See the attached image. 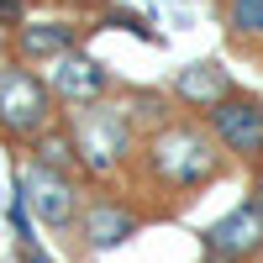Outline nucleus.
<instances>
[{"instance_id": "nucleus-9", "label": "nucleus", "mask_w": 263, "mask_h": 263, "mask_svg": "<svg viewBox=\"0 0 263 263\" xmlns=\"http://www.w3.org/2000/svg\"><path fill=\"white\" fill-rule=\"evenodd\" d=\"M137 227H142V211H132L126 200H111V195L90 200L84 216H79V232H84V248H90V253L121 248L126 237H137Z\"/></svg>"}, {"instance_id": "nucleus-7", "label": "nucleus", "mask_w": 263, "mask_h": 263, "mask_svg": "<svg viewBox=\"0 0 263 263\" xmlns=\"http://www.w3.org/2000/svg\"><path fill=\"white\" fill-rule=\"evenodd\" d=\"M53 95H58V105H69V111H79V105H100L105 95H111V69L95 58V53H84V48H74V53H63L58 63H53Z\"/></svg>"}, {"instance_id": "nucleus-1", "label": "nucleus", "mask_w": 263, "mask_h": 263, "mask_svg": "<svg viewBox=\"0 0 263 263\" xmlns=\"http://www.w3.org/2000/svg\"><path fill=\"white\" fill-rule=\"evenodd\" d=\"M137 163H142L153 190H163V195H195V190H205V184L221 179L227 147L211 137L205 121H179V116H174V121L153 126L142 137Z\"/></svg>"}, {"instance_id": "nucleus-5", "label": "nucleus", "mask_w": 263, "mask_h": 263, "mask_svg": "<svg viewBox=\"0 0 263 263\" xmlns=\"http://www.w3.org/2000/svg\"><path fill=\"white\" fill-rule=\"evenodd\" d=\"M200 121L211 126V137L227 147V158L258 163V153H263V95L232 90L221 105H211V111H205Z\"/></svg>"}, {"instance_id": "nucleus-4", "label": "nucleus", "mask_w": 263, "mask_h": 263, "mask_svg": "<svg viewBox=\"0 0 263 263\" xmlns=\"http://www.w3.org/2000/svg\"><path fill=\"white\" fill-rule=\"evenodd\" d=\"M16 200L27 205L42 227H53V232H63V227H74L79 221V174H63V168H48V163H27L21 168V179H16Z\"/></svg>"}, {"instance_id": "nucleus-8", "label": "nucleus", "mask_w": 263, "mask_h": 263, "mask_svg": "<svg viewBox=\"0 0 263 263\" xmlns=\"http://www.w3.org/2000/svg\"><path fill=\"white\" fill-rule=\"evenodd\" d=\"M232 90H237V79H232V69H227L221 58H200V63H190V69H179V74H174V84H168L174 105H184L190 116H205L211 105H221Z\"/></svg>"}, {"instance_id": "nucleus-3", "label": "nucleus", "mask_w": 263, "mask_h": 263, "mask_svg": "<svg viewBox=\"0 0 263 263\" xmlns=\"http://www.w3.org/2000/svg\"><path fill=\"white\" fill-rule=\"evenodd\" d=\"M48 126H58L53 84L37 79L27 63H0V132L16 142H32Z\"/></svg>"}, {"instance_id": "nucleus-11", "label": "nucleus", "mask_w": 263, "mask_h": 263, "mask_svg": "<svg viewBox=\"0 0 263 263\" xmlns=\"http://www.w3.org/2000/svg\"><path fill=\"white\" fill-rule=\"evenodd\" d=\"M27 147H32V158H37V163L63 168V174H79V147H74V132H69V121H58V126H48V132H37V137H32Z\"/></svg>"}, {"instance_id": "nucleus-6", "label": "nucleus", "mask_w": 263, "mask_h": 263, "mask_svg": "<svg viewBox=\"0 0 263 263\" xmlns=\"http://www.w3.org/2000/svg\"><path fill=\"white\" fill-rule=\"evenodd\" d=\"M200 237H205V258L211 263H253L263 253V205L248 195L227 216H216Z\"/></svg>"}, {"instance_id": "nucleus-12", "label": "nucleus", "mask_w": 263, "mask_h": 263, "mask_svg": "<svg viewBox=\"0 0 263 263\" xmlns=\"http://www.w3.org/2000/svg\"><path fill=\"white\" fill-rule=\"evenodd\" d=\"M221 21L237 42H263V0H221Z\"/></svg>"}, {"instance_id": "nucleus-15", "label": "nucleus", "mask_w": 263, "mask_h": 263, "mask_svg": "<svg viewBox=\"0 0 263 263\" xmlns=\"http://www.w3.org/2000/svg\"><path fill=\"white\" fill-rule=\"evenodd\" d=\"M258 168H263V153H258Z\"/></svg>"}, {"instance_id": "nucleus-10", "label": "nucleus", "mask_w": 263, "mask_h": 263, "mask_svg": "<svg viewBox=\"0 0 263 263\" xmlns=\"http://www.w3.org/2000/svg\"><path fill=\"white\" fill-rule=\"evenodd\" d=\"M79 48V27L74 21H21L16 27V63H27V69H37V63H58L63 53Z\"/></svg>"}, {"instance_id": "nucleus-14", "label": "nucleus", "mask_w": 263, "mask_h": 263, "mask_svg": "<svg viewBox=\"0 0 263 263\" xmlns=\"http://www.w3.org/2000/svg\"><path fill=\"white\" fill-rule=\"evenodd\" d=\"M248 195H253V200H258V205H263V168H258V174H253V184H248Z\"/></svg>"}, {"instance_id": "nucleus-13", "label": "nucleus", "mask_w": 263, "mask_h": 263, "mask_svg": "<svg viewBox=\"0 0 263 263\" xmlns=\"http://www.w3.org/2000/svg\"><path fill=\"white\" fill-rule=\"evenodd\" d=\"M0 27H21V0H0Z\"/></svg>"}, {"instance_id": "nucleus-2", "label": "nucleus", "mask_w": 263, "mask_h": 263, "mask_svg": "<svg viewBox=\"0 0 263 263\" xmlns=\"http://www.w3.org/2000/svg\"><path fill=\"white\" fill-rule=\"evenodd\" d=\"M69 132H74V147H79V174L90 179H116V174L137 158V132H132V116L126 111H111V105H79L69 116Z\"/></svg>"}]
</instances>
